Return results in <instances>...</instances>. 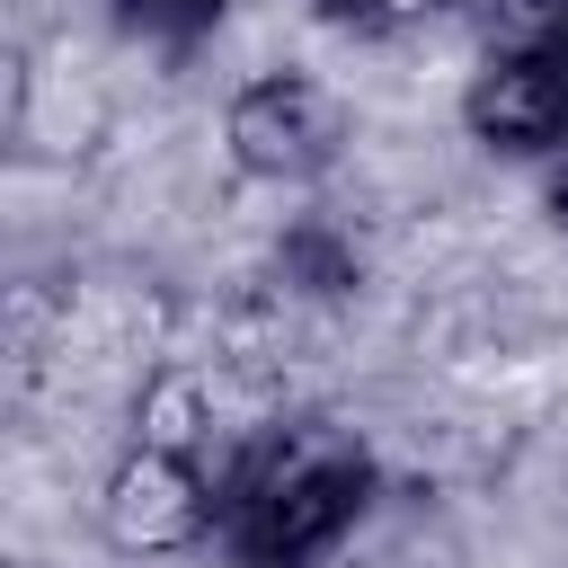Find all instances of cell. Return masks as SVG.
<instances>
[{
	"mask_svg": "<svg viewBox=\"0 0 568 568\" xmlns=\"http://www.w3.org/2000/svg\"><path fill=\"white\" fill-rule=\"evenodd\" d=\"M524 9H541L550 27H568V0H524Z\"/></svg>",
	"mask_w": 568,
	"mask_h": 568,
	"instance_id": "cell-10",
	"label": "cell"
},
{
	"mask_svg": "<svg viewBox=\"0 0 568 568\" xmlns=\"http://www.w3.org/2000/svg\"><path fill=\"white\" fill-rule=\"evenodd\" d=\"M98 532L124 559H169L222 532V479H204L195 444H151L133 435L98 488Z\"/></svg>",
	"mask_w": 568,
	"mask_h": 568,
	"instance_id": "cell-3",
	"label": "cell"
},
{
	"mask_svg": "<svg viewBox=\"0 0 568 568\" xmlns=\"http://www.w3.org/2000/svg\"><path fill=\"white\" fill-rule=\"evenodd\" d=\"M311 9H320V27H337V36H364V44H382V36H408V27L444 18L453 0H311Z\"/></svg>",
	"mask_w": 568,
	"mask_h": 568,
	"instance_id": "cell-7",
	"label": "cell"
},
{
	"mask_svg": "<svg viewBox=\"0 0 568 568\" xmlns=\"http://www.w3.org/2000/svg\"><path fill=\"white\" fill-rule=\"evenodd\" d=\"M462 133H470L479 151H506V160H532V169L568 142L559 89H550V71H541V53H532V44L497 53V62L462 89Z\"/></svg>",
	"mask_w": 568,
	"mask_h": 568,
	"instance_id": "cell-4",
	"label": "cell"
},
{
	"mask_svg": "<svg viewBox=\"0 0 568 568\" xmlns=\"http://www.w3.org/2000/svg\"><path fill=\"white\" fill-rule=\"evenodd\" d=\"M532 53H541V71H550V89H559V115H568V27H541Z\"/></svg>",
	"mask_w": 568,
	"mask_h": 568,
	"instance_id": "cell-9",
	"label": "cell"
},
{
	"mask_svg": "<svg viewBox=\"0 0 568 568\" xmlns=\"http://www.w3.org/2000/svg\"><path fill=\"white\" fill-rule=\"evenodd\" d=\"M275 266H284L302 293H320V302H337V293L364 284V248H355L337 222H320V213H302V222L275 240Z\"/></svg>",
	"mask_w": 568,
	"mask_h": 568,
	"instance_id": "cell-5",
	"label": "cell"
},
{
	"mask_svg": "<svg viewBox=\"0 0 568 568\" xmlns=\"http://www.w3.org/2000/svg\"><path fill=\"white\" fill-rule=\"evenodd\" d=\"M222 18H231V0H106V27L151 53H195Z\"/></svg>",
	"mask_w": 568,
	"mask_h": 568,
	"instance_id": "cell-6",
	"label": "cell"
},
{
	"mask_svg": "<svg viewBox=\"0 0 568 568\" xmlns=\"http://www.w3.org/2000/svg\"><path fill=\"white\" fill-rule=\"evenodd\" d=\"M541 213H550V231L568 240V142L541 160Z\"/></svg>",
	"mask_w": 568,
	"mask_h": 568,
	"instance_id": "cell-8",
	"label": "cell"
},
{
	"mask_svg": "<svg viewBox=\"0 0 568 568\" xmlns=\"http://www.w3.org/2000/svg\"><path fill=\"white\" fill-rule=\"evenodd\" d=\"M231 169L257 186H320L346 160V98L311 71H257L222 106Z\"/></svg>",
	"mask_w": 568,
	"mask_h": 568,
	"instance_id": "cell-2",
	"label": "cell"
},
{
	"mask_svg": "<svg viewBox=\"0 0 568 568\" xmlns=\"http://www.w3.org/2000/svg\"><path fill=\"white\" fill-rule=\"evenodd\" d=\"M373 444L328 417H284L266 426L231 479H222V559L231 568H320L355 515L373 506Z\"/></svg>",
	"mask_w": 568,
	"mask_h": 568,
	"instance_id": "cell-1",
	"label": "cell"
}]
</instances>
